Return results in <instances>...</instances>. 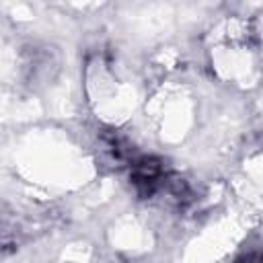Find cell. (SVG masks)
I'll return each mask as SVG.
<instances>
[{
  "instance_id": "6da1fadb",
  "label": "cell",
  "mask_w": 263,
  "mask_h": 263,
  "mask_svg": "<svg viewBox=\"0 0 263 263\" xmlns=\"http://www.w3.org/2000/svg\"><path fill=\"white\" fill-rule=\"evenodd\" d=\"M236 263H263V253H249V255L240 257Z\"/></svg>"
}]
</instances>
